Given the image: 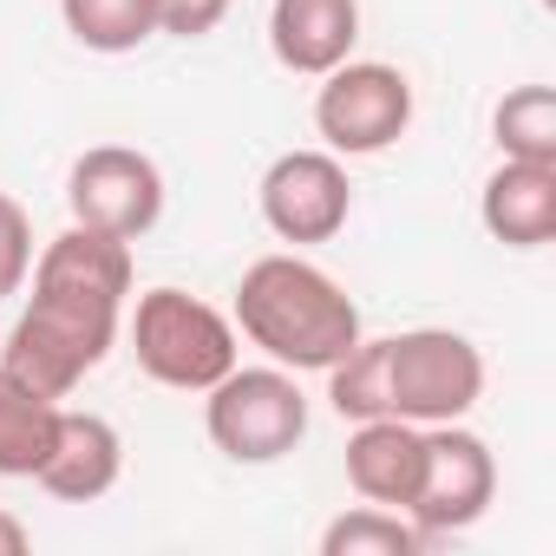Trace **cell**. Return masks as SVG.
<instances>
[{
    "instance_id": "cell-1",
    "label": "cell",
    "mask_w": 556,
    "mask_h": 556,
    "mask_svg": "<svg viewBox=\"0 0 556 556\" xmlns=\"http://www.w3.org/2000/svg\"><path fill=\"white\" fill-rule=\"evenodd\" d=\"M236 328L289 374H328L361 341V308L328 268L302 255H262L236 282Z\"/></svg>"
},
{
    "instance_id": "cell-2",
    "label": "cell",
    "mask_w": 556,
    "mask_h": 556,
    "mask_svg": "<svg viewBox=\"0 0 556 556\" xmlns=\"http://www.w3.org/2000/svg\"><path fill=\"white\" fill-rule=\"evenodd\" d=\"M118 341V308L112 302H86V295H60V289H34L27 315L0 334V367L14 380H27L47 400H66Z\"/></svg>"
},
{
    "instance_id": "cell-3",
    "label": "cell",
    "mask_w": 556,
    "mask_h": 556,
    "mask_svg": "<svg viewBox=\"0 0 556 556\" xmlns=\"http://www.w3.org/2000/svg\"><path fill=\"white\" fill-rule=\"evenodd\" d=\"M131 354L144 380L170 393H210L236 367V321L184 289H151L138 295V315H131Z\"/></svg>"
},
{
    "instance_id": "cell-4",
    "label": "cell",
    "mask_w": 556,
    "mask_h": 556,
    "mask_svg": "<svg viewBox=\"0 0 556 556\" xmlns=\"http://www.w3.org/2000/svg\"><path fill=\"white\" fill-rule=\"evenodd\" d=\"M210 445L236 465H275L308 439V400L289 367H229L203 400Z\"/></svg>"
},
{
    "instance_id": "cell-5",
    "label": "cell",
    "mask_w": 556,
    "mask_h": 556,
    "mask_svg": "<svg viewBox=\"0 0 556 556\" xmlns=\"http://www.w3.org/2000/svg\"><path fill=\"white\" fill-rule=\"evenodd\" d=\"M387 393H393V419H413V426L465 419L484 393V354L452 328L393 334L387 341Z\"/></svg>"
},
{
    "instance_id": "cell-6",
    "label": "cell",
    "mask_w": 556,
    "mask_h": 556,
    "mask_svg": "<svg viewBox=\"0 0 556 556\" xmlns=\"http://www.w3.org/2000/svg\"><path fill=\"white\" fill-rule=\"evenodd\" d=\"M406 125H413V79H406L400 66L341 60L334 73H321L315 131L328 138L334 157H374V151L400 144Z\"/></svg>"
},
{
    "instance_id": "cell-7",
    "label": "cell",
    "mask_w": 556,
    "mask_h": 556,
    "mask_svg": "<svg viewBox=\"0 0 556 556\" xmlns=\"http://www.w3.org/2000/svg\"><path fill=\"white\" fill-rule=\"evenodd\" d=\"M66 203H73V223L138 242L164 216V177L131 144H92L66 177Z\"/></svg>"
},
{
    "instance_id": "cell-8",
    "label": "cell",
    "mask_w": 556,
    "mask_h": 556,
    "mask_svg": "<svg viewBox=\"0 0 556 556\" xmlns=\"http://www.w3.org/2000/svg\"><path fill=\"white\" fill-rule=\"evenodd\" d=\"M497 497V458L478 432H465L458 419L445 426H426V478H419V497H413V523L426 536H452V530H471Z\"/></svg>"
},
{
    "instance_id": "cell-9",
    "label": "cell",
    "mask_w": 556,
    "mask_h": 556,
    "mask_svg": "<svg viewBox=\"0 0 556 556\" xmlns=\"http://www.w3.org/2000/svg\"><path fill=\"white\" fill-rule=\"evenodd\" d=\"M354 184L334 151H282L262 170V223L282 242H334L348 229Z\"/></svg>"
},
{
    "instance_id": "cell-10",
    "label": "cell",
    "mask_w": 556,
    "mask_h": 556,
    "mask_svg": "<svg viewBox=\"0 0 556 556\" xmlns=\"http://www.w3.org/2000/svg\"><path fill=\"white\" fill-rule=\"evenodd\" d=\"M419 478H426V426L393 419V413L354 426V439H348V484H354L367 504L413 510Z\"/></svg>"
},
{
    "instance_id": "cell-11",
    "label": "cell",
    "mask_w": 556,
    "mask_h": 556,
    "mask_svg": "<svg viewBox=\"0 0 556 556\" xmlns=\"http://www.w3.org/2000/svg\"><path fill=\"white\" fill-rule=\"evenodd\" d=\"M118 471H125V439H118V426L99 419V413L60 406L53 452H47V465H40L34 478H40L60 504H92V497H105V491L118 484Z\"/></svg>"
},
{
    "instance_id": "cell-12",
    "label": "cell",
    "mask_w": 556,
    "mask_h": 556,
    "mask_svg": "<svg viewBox=\"0 0 556 556\" xmlns=\"http://www.w3.org/2000/svg\"><path fill=\"white\" fill-rule=\"evenodd\" d=\"M361 40V0H275L268 8V47L289 73L321 79L334 73Z\"/></svg>"
},
{
    "instance_id": "cell-13",
    "label": "cell",
    "mask_w": 556,
    "mask_h": 556,
    "mask_svg": "<svg viewBox=\"0 0 556 556\" xmlns=\"http://www.w3.org/2000/svg\"><path fill=\"white\" fill-rule=\"evenodd\" d=\"M34 289H60V295H86V302L125 308V295H131V242L73 223L66 236H53V242L40 249Z\"/></svg>"
},
{
    "instance_id": "cell-14",
    "label": "cell",
    "mask_w": 556,
    "mask_h": 556,
    "mask_svg": "<svg viewBox=\"0 0 556 556\" xmlns=\"http://www.w3.org/2000/svg\"><path fill=\"white\" fill-rule=\"evenodd\" d=\"M478 216H484L491 242H504V249H543V242L556 236V164L504 157V164L484 177Z\"/></svg>"
},
{
    "instance_id": "cell-15",
    "label": "cell",
    "mask_w": 556,
    "mask_h": 556,
    "mask_svg": "<svg viewBox=\"0 0 556 556\" xmlns=\"http://www.w3.org/2000/svg\"><path fill=\"white\" fill-rule=\"evenodd\" d=\"M53 432H60V400L34 393L0 367V478H34L53 452Z\"/></svg>"
},
{
    "instance_id": "cell-16",
    "label": "cell",
    "mask_w": 556,
    "mask_h": 556,
    "mask_svg": "<svg viewBox=\"0 0 556 556\" xmlns=\"http://www.w3.org/2000/svg\"><path fill=\"white\" fill-rule=\"evenodd\" d=\"M426 543L432 536L387 504H354L321 530V556H426Z\"/></svg>"
},
{
    "instance_id": "cell-17",
    "label": "cell",
    "mask_w": 556,
    "mask_h": 556,
    "mask_svg": "<svg viewBox=\"0 0 556 556\" xmlns=\"http://www.w3.org/2000/svg\"><path fill=\"white\" fill-rule=\"evenodd\" d=\"M60 14L86 53H138L157 34V0H60Z\"/></svg>"
},
{
    "instance_id": "cell-18",
    "label": "cell",
    "mask_w": 556,
    "mask_h": 556,
    "mask_svg": "<svg viewBox=\"0 0 556 556\" xmlns=\"http://www.w3.org/2000/svg\"><path fill=\"white\" fill-rule=\"evenodd\" d=\"M491 131H497V151H504V157L556 164V92H549V86H517V92H504L497 112H491Z\"/></svg>"
},
{
    "instance_id": "cell-19",
    "label": "cell",
    "mask_w": 556,
    "mask_h": 556,
    "mask_svg": "<svg viewBox=\"0 0 556 556\" xmlns=\"http://www.w3.org/2000/svg\"><path fill=\"white\" fill-rule=\"evenodd\" d=\"M328 406L341 419H387L393 393H387V341H354L334 367H328Z\"/></svg>"
},
{
    "instance_id": "cell-20",
    "label": "cell",
    "mask_w": 556,
    "mask_h": 556,
    "mask_svg": "<svg viewBox=\"0 0 556 556\" xmlns=\"http://www.w3.org/2000/svg\"><path fill=\"white\" fill-rule=\"evenodd\" d=\"M34 268V223L14 197H0V295H21Z\"/></svg>"
},
{
    "instance_id": "cell-21",
    "label": "cell",
    "mask_w": 556,
    "mask_h": 556,
    "mask_svg": "<svg viewBox=\"0 0 556 556\" xmlns=\"http://www.w3.org/2000/svg\"><path fill=\"white\" fill-rule=\"evenodd\" d=\"M223 14H229V0H157V34L203 40L223 27Z\"/></svg>"
},
{
    "instance_id": "cell-22",
    "label": "cell",
    "mask_w": 556,
    "mask_h": 556,
    "mask_svg": "<svg viewBox=\"0 0 556 556\" xmlns=\"http://www.w3.org/2000/svg\"><path fill=\"white\" fill-rule=\"evenodd\" d=\"M27 543H34V536H27V523L0 510V556H27Z\"/></svg>"
}]
</instances>
